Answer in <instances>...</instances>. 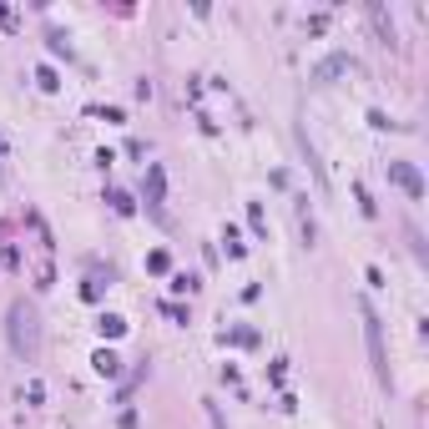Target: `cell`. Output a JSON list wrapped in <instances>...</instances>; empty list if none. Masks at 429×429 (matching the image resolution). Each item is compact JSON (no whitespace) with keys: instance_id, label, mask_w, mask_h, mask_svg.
Returning a JSON list of instances; mask_svg holds the SVG:
<instances>
[{"instance_id":"15","label":"cell","mask_w":429,"mask_h":429,"mask_svg":"<svg viewBox=\"0 0 429 429\" xmlns=\"http://www.w3.org/2000/svg\"><path fill=\"white\" fill-rule=\"evenodd\" d=\"M192 288H197L192 273H177V278H172V293H192Z\"/></svg>"},{"instance_id":"11","label":"cell","mask_w":429,"mask_h":429,"mask_svg":"<svg viewBox=\"0 0 429 429\" xmlns=\"http://www.w3.org/2000/svg\"><path fill=\"white\" fill-rule=\"evenodd\" d=\"M36 86H41V91H56V86H61V76H56L51 66H36Z\"/></svg>"},{"instance_id":"6","label":"cell","mask_w":429,"mask_h":429,"mask_svg":"<svg viewBox=\"0 0 429 429\" xmlns=\"http://www.w3.org/2000/svg\"><path fill=\"white\" fill-rule=\"evenodd\" d=\"M91 369H97L101 379H117L121 374V359L111 354V348H97V354H91Z\"/></svg>"},{"instance_id":"8","label":"cell","mask_w":429,"mask_h":429,"mask_svg":"<svg viewBox=\"0 0 429 429\" xmlns=\"http://www.w3.org/2000/svg\"><path fill=\"white\" fill-rule=\"evenodd\" d=\"M21 399H26V404H46V379H26Z\"/></svg>"},{"instance_id":"14","label":"cell","mask_w":429,"mask_h":429,"mask_svg":"<svg viewBox=\"0 0 429 429\" xmlns=\"http://www.w3.org/2000/svg\"><path fill=\"white\" fill-rule=\"evenodd\" d=\"M147 268H152V273H167V268H172V258H167L162 248H157V252H147Z\"/></svg>"},{"instance_id":"12","label":"cell","mask_w":429,"mask_h":429,"mask_svg":"<svg viewBox=\"0 0 429 429\" xmlns=\"http://www.w3.org/2000/svg\"><path fill=\"white\" fill-rule=\"evenodd\" d=\"M228 339H232L237 348H252V343H258V328H232Z\"/></svg>"},{"instance_id":"19","label":"cell","mask_w":429,"mask_h":429,"mask_svg":"<svg viewBox=\"0 0 429 429\" xmlns=\"http://www.w3.org/2000/svg\"><path fill=\"white\" fill-rule=\"evenodd\" d=\"M91 111H97V117H106V121H126V117H121V106H91Z\"/></svg>"},{"instance_id":"5","label":"cell","mask_w":429,"mask_h":429,"mask_svg":"<svg viewBox=\"0 0 429 429\" xmlns=\"http://www.w3.org/2000/svg\"><path fill=\"white\" fill-rule=\"evenodd\" d=\"M162 197H167V172L162 167H147V202H152V208H162Z\"/></svg>"},{"instance_id":"4","label":"cell","mask_w":429,"mask_h":429,"mask_svg":"<svg viewBox=\"0 0 429 429\" xmlns=\"http://www.w3.org/2000/svg\"><path fill=\"white\" fill-rule=\"evenodd\" d=\"M354 66H359V61H354V56H328V61H323V66H319V71H313V81H333V76H343V71H354Z\"/></svg>"},{"instance_id":"9","label":"cell","mask_w":429,"mask_h":429,"mask_svg":"<svg viewBox=\"0 0 429 429\" xmlns=\"http://www.w3.org/2000/svg\"><path fill=\"white\" fill-rule=\"evenodd\" d=\"M106 202H111V208H117L121 217H132V212H137V202L126 197V192H117V187H111V192H106Z\"/></svg>"},{"instance_id":"16","label":"cell","mask_w":429,"mask_h":429,"mask_svg":"<svg viewBox=\"0 0 429 429\" xmlns=\"http://www.w3.org/2000/svg\"><path fill=\"white\" fill-rule=\"evenodd\" d=\"M51 56H71V46H66V36H61V30H51Z\"/></svg>"},{"instance_id":"20","label":"cell","mask_w":429,"mask_h":429,"mask_svg":"<svg viewBox=\"0 0 429 429\" xmlns=\"http://www.w3.org/2000/svg\"><path fill=\"white\" fill-rule=\"evenodd\" d=\"M117 429H137V415H132V409H121V419H117Z\"/></svg>"},{"instance_id":"17","label":"cell","mask_w":429,"mask_h":429,"mask_svg":"<svg viewBox=\"0 0 429 429\" xmlns=\"http://www.w3.org/2000/svg\"><path fill=\"white\" fill-rule=\"evenodd\" d=\"M369 126H374V132H389V126H394V121L384 117V111H369Z\"/></svg>"},{"instance_id":"10","label":"cell","mask_w":429,"mask_h":429,"mask_svg":"<svg viewBox=\"0 0 429 429\" xmlns=\"http://www.w3.org/2000/svg\"><path fill=\"white\" fill-rule=\"evenodd\" d=\"M222 243H228V258H243V237H237V228H232V222L222 228Z\"/></svg>"},{"instance_id":"7","label":"cell","mask_w":429,"mask_h":429,"mask_svg":"<svg viewBox=\"0 0 429 429\" xmlns=\"http://www.w3.org/2000/svg\"><path fill=\"white\" fill-rule=\"evenodd\" d=\"M97 328H101V339H121V333H126V319H121V313H101Z\"/></svg>"},{"instance_id":"13","label":"cell","mask_w":429,"mask_h":429,"mask_svg":"<svg viewBox=\"0 0 429 429\" xmlns=\"http://www.w3.org/2000/svg\"><path fill=\"white\" fill-rule=\"evenodd\" d=\"M248 222H252V232H268V217H263V208H258V202H248Z\"/></svg>"},{"instance_id":"22","label":"cell","mask_w":429,"mask_h":429,"mask_svg":"<svg viewBox=\"0 0 429 429\" xmlns=\"http://www.w3.org/2000/svg\"><path fill=\"white\" fill-rule=\"evenodd\" d=\"M0 157H6V137H0Z\"/></svg>"},{"instance_id":"21","label":"cell","mask_w":429,"mask_h":429,"mask_svg":"<svg viewBox=\"0 0 429 429\" xmlns=\"http://www.w3.org/2000/svg\"><path fill=\"white\" fill-rule=\"evenodd\" d=\"M208 419H212V429H228V424H222V415H217V404H208Z\"/></svg>"},{"instance_id":"2","label":"cell","mask_w":429,"mask_h":429,"mask_svg":"<svg viewBox=\"0 0 429 429\" xmlns=\"http://www.w3.org/2000/svg\"><path fill=\"white\" fill-rule=\"evenodd\" d=\"M363 339H369V359H374V379L389 389V354H384V323H379V313L363 303Z\"/></svg>"},{"instance_id":"18","label":"cell","mask_w":429,"mask_h":429,"mask_svg":"<svg viewBox=\"0 0 429 429\" xmlns=\"http://www.w3.org/2000/svg\"><path fill=\"white\" fill-rule=\"evenodd\" d=\"M0 26H6V30H15V26H21V15H15L10 6H0Z\"/></svg>"},{"instance_id":"1","label":"cell","mask_w":429,"mask_h":429,"mask_svg":"<svg viewBox=\"0 0 429 429\" xmlns=\"http://www.w3.org/2000/svg\"><path fill=\"white\" fill-rule=\"evenodd\" d=\"M6 339H10V354L15 359H36L41 354V313L26 303V298H15L10 313H6Z\"/></svg>"},{"instance_id":"3","label":"cell","mask_w":429,"mask_h":429,"mask_svg":"<svg viewBox=\"0 0 429 429\" xmlns=\"http://www.w3.org/2000/svg\"><path fill=\"white\" fill-rule=\"evenodd\" d=\"M389 177H394V182H399L404 192H409V202H424V192H429V187H424V172H419L415 162H389Z\"/></svg>"}]
</instances>
